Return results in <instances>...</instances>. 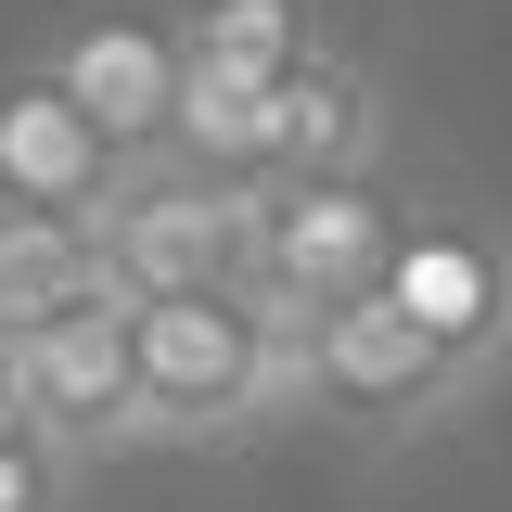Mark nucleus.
<instances>
[{"label":"nucleus","mask_w":512,"mask_h":512,"mask_svg":"<svg viewBox=\"0 0 512 512\" xmlns=\"http://www.w3.org/2000/svg\"><path fill=\"white\" fill-rule=\"evenodd\" d=\"M269 116H282V167L269 180H372L384 167V77L359 52H333V39L269 90Z\"/></svg>","instance_id":"nucleus-9"},{"label":"nucleus","mask_w":512,"mask_h":512,"mask_svg":"<svg viewBox=\"0 0 512 512\" xmlns=\"http://www.w3.org/2000/svg\"><path fill=\"white\" fill-rule=\"evenodd\" d=\"M26 64H39V77H52L116 154H167V116H180V90H192L167 13H64Z\"/></svg>","instance_id":"nucleus-7"},{"label":"nucleus","mask_w":512,"mask_h":512,"mask_svg":"<svg viewBox=\"0 0 512 512\" xmlns=\"http://www.w3.org/2000/svg\"><path fill=\"white\" fill-rule=\"evenodd\" d=\"M461 397H474V372L423 320H397L384 295H346V308H320L295 333V410H333L359 436H410V423H436Z\"/></svg>","instance_id":"nucleus-4"},{"label":"nucleus","mask_w":512,"mask_h":512,"mask_svg":"<svg viewBox=\"0 0 512 512\" xmlns=\"http://www.w3.org/2000/svg\"><path fill=\"white\" fill-rule=\"evenodd\" d=\"M397 320H423L461 372L487 384V359L512 346V244L487 218H448V205H410L397 244H384V282H372Z\"/></svg>","instance_id":"nucleus-6"},{"label":"nucleus","mask_w":512,"mask_h":512,"mask_svg":"<svg viewBox=\"0 0 512 512\" xmlns=\"http://www.w3.org/2000/svg\"><path fill=\"white\" fill-rule=\"evenodd\" d=\"M103 282H116V269H103V244H90L77 218H0V346H13L26 320L103 295Z\"/></svg>","instance_id":"nucleus-11"},{"label":"nucleus","mask_w":512,"mask_h":512,"mask_svg":"<svg viewBox=\"0 0 512 512\" xmlns=\"http://www.w3.org/2000/svg\"><path fill=\"white\" fill-rule=\"evenodd\" d=\"M256 192L269 180H205L180 154H128L90 244L128 295H205V282H244V231H256Z\"/></svg>","instance_id":"nucleus-3"},{"label":"nucleus","mask_w":512,"mask_h":512,"mask_svg":"<svg viewBox=\"0 0 512 512\" xmlns=\"http://www.w3.org/2000/svg\"><path fill=\"white\" fill-rule=\"evenodd\" d=\"M116 141L64 103L39 64H0V218H103V192H116Z\"/></svg>","instance_id":"nucleus-8"},{"label":"nucleus","mask_w":512,"mask_h":512,"mask_svg":"<svg viewBox=\"0 0 512 512\" xmlns=\"http://www.w3.org/2000/svg\"><path fill=\"white\" fill-rule=\"evenodd\" d=\"M128 397H141V448H218L295 410V346L231 295H128Z\"/></svg>","instance_id":"nucleus-1"},{"label":"nucleus","mask_w":512,"mask_h":512,"mask_svg":"<svg viewBox=\"0 0 512 512\" xmlns=\"http://www.w3.org/2000/svg\"><path fill=\"white\" fill-rule=\"evenodd\" d=\"M64 474H77L64 448H39V436H13V448H0V512H64Z\"/></svg>","instance_id":"nucleus-13"},{"label":"nucleus","mask_w":512,"mask_h":512,"mask_svg":"<svg viewBox=\"0 0 512 512\" xmlns=\"http://www.w3.org/2000/svg\"><path fill=\"white\" fill-rule=\"evenodd\" d=\"M0 384L26 397L39 448H64V461L141 448V397H128V282H103V295H77V308H52V320H26V333L0 346Z\"/></svg>","instance_id":"nucleus-5"},{"label":"nucleus","mask_w":512,"mask_h":512,"mask_svg":"<svg viewBox=\"0 0 512 512\" xmlns=\"http://www.w3.org/2000/svg\"><path fill=\"white\" fill-rule=\"evenodd\" d=\"M167 26H180L192 77H231V90H282V77L333 39L320 0H167Z\"/></svg>","instance_id":"nucleus-10"},{"label":"nucleus","mask_w":512,"mask_h":512,"mask_svg":"<svg viewBox=\"0 0 512 512\" xmlns=\"http://www.w3.org/2000/svg\"><path fill=\"white\" fill-rule=\"evenodd\" d=\"M167 154H180V167H205V180H269V167H282V116H269V90L192 77L180 116H167Z\"/></svg>","instance_id":"nucleus-12"},{"label":"nucleus","mask_w":512,"mask_h":512,"mask_svg":"<svg viewBox=\"0 0 512 512\" xmlns=\"http://www.w3.org/2000/svg\"><path fill=\"white\" fill-rule=\"evenodd\" d=\"M397 218H410V205L384 192V167H372V180H269V192H256L244 282H231V295L295 346L320 308H346V295H372V282H384Z\"/></svg>","instance_id":"nucleus-2"}]
</instances>
